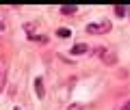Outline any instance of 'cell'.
Masks as SVG:
<instances>
[{"label":"cell","instance_id":"obj_1","mask_svg":"<svg viewBox=\"0 0 130 110\" xmlns=\"http://www.w3.org/2000/svg\"><path fill=\"white\" fill-rule=\"evenodd\" d=\"M95 54L102 58L104 65H115V63H117V54H115L113 50H108V48H104V46H98Z\"/></svg>","mask_w":130,"mask_h":110},{"label":"cell","instance_id":"obj_2","mask_svg":"<svg viewBox=\"0 0 130 110\" xmlns=\"http://www.w3.org/2000/svg\"><path fill=\"white\" fill-rule=\"evenodd\" d=\"M108 30H111V22H91V24H87L89 35H104Z\"/></svg>","mask_w":130,"mask_h":110},{"label":"cell","instance_id":"obj_3","mask_svg":"<svg viewBox=\"0 0 130 110\" xmlns=\"http://www.w3.org/2000/svg\"><path fill=\"white\" fill-rule=\"evenodd\" d=\"M35 93L39 95V99H43V95H46V89H43V80L41 78H35Z\"/></svg>","mask_w":130,"mask_h":110},{"label":"cell","instance_id":"obj_4","mask_svg":"<svg viewBox=\"0 0 130 110\" xmlns=\"http://www.w3.org/2000/svg\"><path fill=\"white\" fill-rule=\"evenodd\" d=\"M59 11H61L63 15H74L76 11H78V7H76V5H63Z\"/></svg>","mask_w":130,"mask_h":110},{"label":"cell","instance_id":"obj_5","mask_svg":"<svg viewBox=\"0 0 130 110\" xmlns=\"http://www.w3.org/2000/svg\"><path fill=\"white\" fill-rule=\"evenodd\" d=\"M85 52H89L87 43H76V46L72 48V54H85Z\"/></svg>","mask_w":130,"mask_h":110},{"label":"cell","instance_id":"obj_6","mask_svg":"<svg viewBox=\"0 0 130 110\" xmlns=\"http://www.w3.org/2000/svg\"><path fill=\"white\" fill-rule=\"evenodd\" d=\"M115 15H117V17L130 15V7H121V5H117V7H115Z\"/></svg>","mask_w":130,"mask_h":110},{"label":"cell","instance_id":"obj_7","mask_svg":"<svg viewBox=\"0 0 130 110\" xmlns=\"http://www.w3.org/2000/svg\"><path fill=\"white\" fill-rule=\"evenodd\" d=\"M56 35H59V37H70V28H59Z\"/></svg>","mask_w":130,"mask_h":110},{"label":"cell","instance_id":"obj_8","mask_svg":"<svg viewBox=\"0 0 130 110\" xmlns=\"http://www.w3.org/2000/svg\"><path fill=\"white\" fill-rule=\"evenodd\" d=\"M67 110H83V106H80V104H72Z\"/></svg>","mask_w":130,"mask_h":110},{"label":"cell","instance_id":"obj_9","mask_svg":"<svg viewBox=\"0 0 130 110\" xmlns=\"http://www.w3.org/2000/svg\"><path fill=\"white\" fill-rule=\"evenodd\" d=\"M121 110H130V101H126V104L121 106Z\"/></svg>","mask_w":130,"mask_h":110},{"label":"cell","instance_id":"obj_10","mask_svg":"<svg viewBox=\"0 0 130 110\" xmlns=\"http://www.w3.org/2000/svg\"><path fill=\"white\" fill-rule=\"evenodd\" d=\"M0 30H2V24H0Z\"/></svg>","mask_w":130,"mask_h":110},{"label":"cell","instance_id":"obj_11","mask_svg":"<svg viewBox=\"0 0 130 110\" xmlns=\"http://www.w3.org/2000/svg\"><path fill=\"white\" fill-rule=\"evenodd\" d=\"M13 110H20V108H13Z\"/></svg>","mask_w":130,"mask_h":110}]
</instances>
